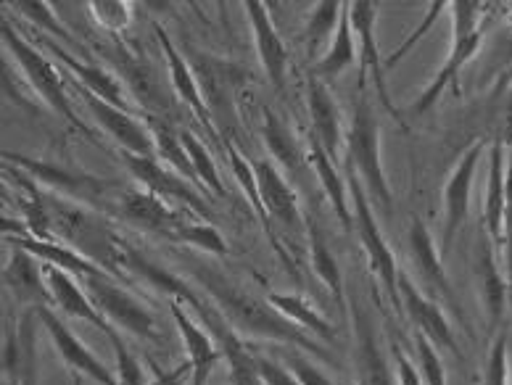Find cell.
Wrapping results in <instances>:
<instances>
[{
    "instance_id": "obj_1",
    "label": "cell",
    "mask_w": 512,
    "mask_h": 385,
    "mask_svg": "<svg viewBox=\"0 0 512 385\" xmlns=\"http://www.w3.org/2000/svg\"><path fill=\"white\" fill-rule=\"evenodd\" d=\"M191 275L204 288L206 296L212 298L214 309L225 317L227 325L233 327L241 338L293 346V349L307 351L320 362L336 364V356L330 354L328 349H322L320 341H315L312 335L293 325L288 317H283L270 301H262L259 296L249 293L241 285H235L230 277H225L217 269L206 267V264L191 267Z\"/></svg>"
},
{
    "instance_id": "obj_2",
    "label": "cell",
    "mask_w": 512,
    "mask_h": 385,
    "mask_svg": "<svg viewBox=\"0 0 512 385\" xmlns=\"http://www.w3.org/2000/svg\"><path fill=\"white\" fill-rule=\"evenodd\" d=\"M3 164L22 169L24 175L35 180L37 185H43L45 190L59 193V196L74 201V204L88 206V209L98 211V214H111L119 190H122V182L117 180H103L98 175H85V172L69 169L64 164L30 159L24 153L3 151Z\"/></svg>"
},
{
    "instance_id": "obj_3",
    "label": "cell",
    "mask_w": 512,
    "mask_h": 385,
    "mask_svg": "<svg viewBox=\"0 0 512 385\" xmlns=\"http://www.w3.org/2000/svg\"><path fill=\"white\" fill-rule=\"evenodd\" d=\"M346 156L352 161V172L367 190L370 204L378 206L383 214H391L394 193H391L381 159V127H378L375 111L365 93H359L357 109H354L352 124L346 132Z\"/></svg>"
},
{
    "instance_id": "obj_4",
    "label": "cell",
    "mask_w": 512,
    "mask_h": 385,
    "mask_svg": "<svg viewBox=\"0 0 512 385\" xmlns=\"http://www.w3.org/2000/svg\"><path fill=\"white\" fill-rule=\"evenodd\" d=\"M0 37H3V45H6V51H11V56H14L16 66L22 69L24 80H27V85H30L32 93L40 98V101L48 106V109L53 111V114H59L61 119H66V122L72 124L74 130L82 132L85 138L93 140V143H98L96 132L90 130L88 124L82 122L77 114H74V106L72 101H69V93H66L64 82H61L59 77V66L53 64L48 56H45L40 48H35V45L27 40V37H22L19 32H16V27H11L8 22H3V30H0Z\"/></svg>"
},
{
    "instance_id": "obj_5",
    "label": "cell",
    "mask_w": 512,
    "mask_h": 385,
    "mask_svg": "<svg viewBox=\"0 0 512 385\" xmlns=\"http://www.w3.org/2000/svg\"><path fill=\"white\" fill-rule=\"evenodd\" d=\"M449 11H452V48H449L447 61L441 64L439 74L433 77L431 85L420 93V98L412 106L415 117L428 114L439 103L444 90L449 85H457L460 72L476 59L478 48H481L483 3H476V0H454V3H449Z\"/></svg>"
},
{
    "instance_id": "obj_6",
    "label": "cell",
    "mask_w": 512,
    "mask_h": 385,
    "mask_svg": "<svg viewBox=\"0 0 512 385\" xmlns=\"http://www.w3.org/2000/svg\"><path fill=\"white\" fill-rule=\"evenodd\" d=\"M349 196H352V211H354V233L359 238V246L365 251L367 264L373 269V275L378 277V283L391 298V304L399 314H402V298H399V267H396V256L391 246L383 238V230L378 225V219L373 214V204L367 190L362 188L359 177L349 169Z\"/></svg>"
},
{
    "instance_id": "obj_7",
    "label": "cell",
    "mask_w": 512,
    "mask_h": 385,
    "mask_svg": "<svg viewBox=\"0 0 512 385\" xmlns=\"http://www.w3.org/2000/svg\"><path fill=\"white\" fill-rule=\"evenodd\" d=\"M85 285V291L88 296L93 298V304H96L98 312L106 317L111 327H117V330H125V333L135 335L140 341L146 343H156L161 338L159 325H156L154 314L148 312L143 301L132 296L127 288L117 283V277L106 275H93L80 280Z\"/></svg>"
},
{
    "instance_id": "obj_8",
    "label": "cell",
    "mask_w": 512,
    "mask_h": 385,
    "mask_svg": "<svg viewBox=\"0 0 512 385\" xmlns=\"http://www.w3.org/2000/svg\"><path fill=\"white\" fill-rule=\"evenodd\" d=\"M346 11H349V19H352L354 35H357V51H359V93H365V85L370 80V85L375 88L381 103L391 111V117L399 124H404L402 114L396 109V103L391 101L386 85V61L381 56V48H378V6L375 3H367V0H354V3H346Z\"/></svg>"
},
{
    "instance_id": "obj_9",
    "label": "cell",
    "mask_w": 512,
    "mask_h": 385,
    "mask_svg": "<svg viewBox=\"0 0 512 385\" xmlns=\"http://www.w3.org/2000/svg\"><path fill=\"white\" fill-rule=\"evenodd\" d=\"M43 327L37 309L3 312V378L19 385H37V330Z\"/></svg>"
},
{
    "instance_id": "obj_10",
    "label": "cell",
    "mask_w": 512,
    "mask_h": 385,
    "mask_svg": "<svg viewBox=\"0 0 512 385\" xmlns=\"http://www.w3.org/2000/svg\"><path fill=\"white\" fill-rule=\"evenodd\" d=\"M122 164L125 169L135 177L140 188L148 190L159 196L161 201H175V204H183L185 209L198 214L201 219H214V211L209 206V198L201 196L193 182H188L185 177L175 175L172 169L164 167L159 159H143V156H135V153H122Z\"/></svg>"
},
{
    "instance_id": "obj_11",
    "label": "cell",
    "mask_w": 512,
    "mask_h": 385,
    "mask_svg": "<svg viewBox=\"0 0 512 385\" xmlns=\"http://www.w3.org/2000/svg\"><path fill=\"white\" fill-rule=\"evenodd\" d=\"M111 217L125 219V222H130L138 230H146L151 235H161L169 243H175L177 233L188 222L167 201H161L159 196H154V193H148L143 188H130V185H122V190H119L114 209H111Z\"/></svg>"
},
{
    "instance_id": "obj_12",
    "label": "cell",
    "mask_w": 512,
    "mask_h": 385,
    "mask_svg": "<svg viewBox=\"0 0 512 385\" xmlns=\"http://www.w3.org/2000/svg\"><path fill=\"white\" fill-rule=\"evenodd\" d=\"M489 146V140H476L465 148L460 161L454 164L444 182V219H441V246L449 248L452 240L465 225L470 214V193L476 182V169L483 159V151Z\"/></svg>"
},
{
    "instance_id": "obj_13",
    "label": "cell",
    "mask_w": 512,
    "mask_h": 385,
    "mask_svg": "<svg viewBox=\"0 0 512 385\" xmlns=\"http://www.w3.org/2000/svg\"><path fill=\"white\" fill-rule=\"evenodd\" d=\"M77 90H80L82 101L90 109V117L96 119L98 127L122 148V153H135V156H143V159H156L154 135H151L146 122H138L130 111L111 106V103L101 101L98 95L88 93V90Z\"/></svg>"
},
{
    "instance_id": "obj_14",
    "label": "cell",
    "mask_w": 512,
    "mask_h": 385,
    "mask_svg": "<svg viewBox=\"0 0 512 385\" xmlns=\"http://www.w3.org/2000/svg\"><path fill=\"white\" fill-rule=\"evenodd\" d=\"M37 314H40V322H43L45 333L51 335V341L53 346H56V351H59L61 362H64L74 375H82V378L93 380L96 385H122L117 378V372H111V367H106V364H103L101 359H98V356L93 354V351H90L88 346L64 325V322H61V317L53 312L51 306H40Z\"/></svg>"
},
{
    "instance_id": "obj_15",
    "label": "cell",
    "mask_w": 512,
    "mask_h": 385,
    "mask_svg": "<svg viewBox=\"0 0 512 385\" xmlns=\"http://www.w3.org/2000/svg\"><path fill=\"white\" fill-rule=\"evenodd\" d=\"M399 298H402V314H407V320L415 325V333L425 335L436 349L460 356L452 325L436 298L425 296L407 275H399Z\"/></svg>"
},
{
    "instance_id": "obj_16",
    "label": "cell",
    "mask_w": 512,
    "mask_h": 385,
    "mask_svg": "<svg viewBox=\"0 0 512 385\" xmlns=\"http://www.w3.org/2000/svg\"><path fill=\"white\" fill-rule=\"evenodd\" d=\"M204 322V327L212 333V338L217 341V346L222 349V356L227 362V372H230V383L233 385H264L262 375L256 370L254 354H251V346L243 341L241 335L235 333L233 327L227 325V320L222 317L217 309L206 306L204 301L198 306H193Z\"/></svg>"
},
{
    "instance_id": "obj_17",
    "label": "cell",
    "mask_w": 512,
    "mask_h": 385,
    "mask_svg": "<svg viewBox=\"0 0 512 385\" xmlns=\"http://www.w3.org/2000/svg\"><path fill=\"white\" fill-rule=\"evenodd\" d=\"M188 64H191L193 74H196L204 101L212 111L214 119H230L235 111V90L243 82V72L238 66L227 64V61L212 59V56H198V53H188Z\"/></svg>"
},
{
    "instance_id": "obj_18",
    "label": "cell",
    "mask_w": 512,
    "mask_h": 385,
    "mask_svg": "<svg viewBox=\"0 0 512 385\" xmlns=\"http://www.w3.org/2000/svg\"><path fill=\"white\" fill-rule=\"evenodd\" d=\"M246 16H249L251 32H254V45L259 64H262L267 80L275 90H286V77H288V48L280 37L278 27L272 22V14L267 3L259 0H246L243 3Z\"/></svg>"
},
{
    "instance_id": "obj_19",
    "label": "cell",
    "mask_w": 512,
    "mask_h": 385,
    "mask_svg": "<svg viewBox=\"0 0 512 385\" xmlns=\"http://www.w3.org/2000/svg\"><path fill=\"white\" fill-rule=\"evenodd\" d=\"M251 167H254L256 188H259V198H262L267 217L275 219L278 225H283L291 233H301L304 214H301L299 196L293 193V188L283 177V169L275 167L270 159H254Z\"/></svg>"
},
{
    "instance_id": "obj_20",
    "label": "cell",
    "mask_w": 512,
    "mask_h": 385,
    "mask_svg": "<svg viewBox=\"0 0 512 385\" xmlns=\"http://www.w3.org/2000/svg\"><path fill=\"white\" fill-rule=\"evenodd\" d=\"M3 288L11 293L19 309H40V306L53 309V296L45 280L43 264L24 248L11 246L8 262L3 267Z\"/></svg>"
},
{
    "instance_id": "obj_21",
    "label": "cell",
    "mask_w": 512,
    "mask_h": 385,
    "mask_svg": "<svg viewBox=\"0 0 512 385\" xmlns=\"http://www.w3.org/2000/svg\"><path fill=\"white\" fill-rule=\"evenodd\" d=\"M354 312V370H357V385H399L396 367H391L386 351H383L378 335H375L373 320L359 304L352 306Z\"/></svg>"
},
{
    "instance_id": "obj_22",
    "label": "cell",
    "mask_w": 512,
    "mask_h": 385,
    "mask_svg": "<svg viewBox=\"0 0 512 385\" xmlns=\"http://www.w3.org/2000/svg\"><path fill=\"white\" fill-rule=\"evenodd\" d=\"M156 37H159L161 51H164V59H167V72H169V85H172V93L180 103H185L188 109H191L193 117L201 122L204 132L209 138L217 140L220 130H217V124H214L212 111L206 106L204 93H201V85H198L196 74H193L191 64L185 59L183 53L177 51L175 43L169 40V35L161 27H156Z\"/></svg>"
},
{
    "instance_id": "obj_23",
    "label": "cell",
    "mask_w": 512,
    "mask_h": 385,
    "mask_svg": "<svg viewBox=\"0 0 512 385\" xmlns=\"http://www.w3.org/2000/svg\"><path fill=\"white\" fill-rule=\"evenodd\" d=\"M183 304L185 301L172 298V301H169V314H172V320H175L177 325V333H180V338H183L185 343V351H188L191 385H206L209 383V375L214 372V367H217L225 356H222V349L217 346L212 333H209L206 327L198 325Z\"/></svg>"
},
{
    "instance_id": "obj_24",
    "label": "cell",
    "mask_w": 512,
    "mask_h": 385,
    "mask_svg": "<svg viewBox=\"0 0 512 385\" xmlns=\"http://www.w3.org/2000/svg\"><path fill=\"white\" fill-rule=\"evenodd\" d=\"M307 109L309 119H312V138L338 164V153L346 146L344 119H341V109L330 93L328 82H322L312 72L307 74Z\"/></svg>"
},
{
    "instance_id": "obj_25",
    "label": "cell",
    "mask_w": 512,
    "mask_h": 385,
    "mask_svg": "<svg viewBox=\"0 0 512 385\" xmlns=\"http://www.w3.org/2000/svg\"><path fill=\"white\" fill-rule=\"evenodd\" d=\"M43 269L45 280H48V288H51L53 309H59L61 314L72 317V320L98 327L106 338L114 333V327H111L109 322H106V317L98 312L96 304H93V298L88 296L85 285H82L77 277H72L69 272H64V269L48 267V264H43Z\"/></svg>"
},
{
    "instance_id": "obj_26",
    "label": "cell",
    "mask_w": 512,
    "mask_h": 385,
    "mask_svg": "<svg viewBox=\"0 0 512 385\" xmlns=\"http://www.w3.org/2000/svg\"><path fill=\"white\" fill-rule=\"evenodd\" d=\"M45 48L51 51V56L56 61H59L64 69H69V74H72V80L77 82V88L88 90V93L98 95L101 101L111 103V106H119V109L130 111V106H127V90L125 85L114 77L111 72H106L103 66L93 64V61H82L77 59V56H72V53H66L61 45L56 43H45Z\"/></svg>"
},
{
    "instance_id": "obj_27",
    "label": "cell",
    "mask_w": 512,
    "mask_h": 385,
    "mask_svg": "<svg viewBox=\"0 0 512 385\" xmlns=\"http://www.w3.org/2000/svg\"><path fill=\"white\" fill-rule=\"evenodd\" d=\"M117 61H119V69L125 74V82H127V90L135 95V101L146 109V117H161V111H167L172 106V95L164 93L161 88L159 77H156L154 66L148 64L143 59H135L127 53L125 45H117Z\"/></svg>"
},
{
    "instance_id": "obj_28",
    "label": "cell",
    "mask_w": 512,
    "mask_h": 385,
    "mask_svg": "<svg viewBox=\"0 0 512 385\" xmlns=\"http://www.w3.org/2000/svg\"><path fill=\"white\" fill-rule=\"evenodd\" d=\"M505 206H507V148L502 140L489 148V177H486V198H483V233L494 243L505 233Z\"/></svg>"
},
{
    "instance_id": "obj_29",
    "label": "cell",
    "mask_w": 512,
    "mask_h": 385,
    "mask_svg": "<svg viewBox=\"0 0 512 385\" xmlns=\"http://www.w3.org/2000/svg\"><path fill=\"white\" fill-rule=\"evenodd\" d=\"M307 159L312 172H315L317 180H320L322 193L328 196L330 209H333V214L338 217L341 227H344V230H354V211L349 209V201H352V198H349L346 177H341L336 161L330 159L328 151H325L312 135H309L307 140Z\"/></svg>"
},
{
    "instance_id": "obj_30",
    "label": "cell",
    "mask_w": 512,
    "mask_h": 385,
    "mask_svg": "<svg viewBox=\"0 0 512 385\" xmlns=\"http://www.w3.org/2000/svg\"><path fill=\"white\" fill-rule=\"evenodd\" d=\"M410 254L415 259V267L420 272L425 283L431 285L433 291L441 293V296L447 298L449 304H454L457 309V298H454L452 285H449V277H447V269H444V262H441V251L439 246L433 243V235L428 230L420 217H412V225H410Z\"/></svg>"
},
{
    "instance_id": "obj_31",
    "label": "cell",
    "mask_w": 512,
    "mask_h": 385,
    "mask_svg": "<svg viewBox=\"0 0 512 385\" xmlns=\"http://www.w3.org/2000/svg\"><path fill=\"white\" fill-rule=\"evenodd\" d=\"M491 243H494V240L483 233L481 246H478V256H476V277H478V283H481L483 309H486L489 325L499 327L502 325V320H505L507 291H510V283H507L505 277H502V272H499Z\"/></svg>"
},
{
    "instance_id": "obj_32",
    "label": "cell",
    "mask_w": 512,
    "mask_h": 385,
    "mask_svg": "<svg viewBox=\"0 0 512 385\" xmlns=\"http://www.w3.org/2000/svg\"><path fill=\"white\" fill-rule=\"evenodd\" d=\"M262 138L264 146L270 151L272 164L275 167H283L286 172H299L304 164H309L307 151L301 148L299 138L293 135L291 130L286 127V122L264 106L262 111Z\"/></svg>"
},
{
    "instance_id": "obj_33",
    "label": "cell",
    "mask_w": 512,
    "mask_h": 385,
    "mask_svg": "<svg viewBox=\"0 0 512 385\" xmlns=\"http://www.w3.org/2000/svg\"><path fill=\"white\" fill-rule=\"evenodd\" d=\"M283 317L301 327L304 333H309L315 341H325L328 346H336V327L330 325L325 317L315 309V304L309 298L299 296V293H270L267 298Z\"/></svg>"
},
{
    "instance_id": "obj_34",
    "label": "cell",
    "mask_w": 512,
    "mask_h": 385,
    "mask_svg": "<svg viewBox=\"0 0 512 385\" xmlns=\"http://www.w3.org/2000/svg\"><path fill=\"white\" fill-rule=\"evenodd\" d=\"M346 3L341 0H320L312 8V14L307 19V30H304V43H307L309 59L317 61L328 53L333 37H336L341 19H344Z\"/></svg>"
},
{
    "instance_id": "obj_35",
    "label": "cell",
    "mask_w": 512,
    "mask_h": 385,
    "mask_svg": "<svg viewBox=\"0 0 512 385\" xmlns=\"http://www.w3.org/2000/svg\"><path fill=\"white\" fill-rule=\"evenodd\" d=\"M359 59L357 51V35H354L352 19H349V11H344V19H341V27H338L333 43H330L328 53L312 66V74L320 77L322 82H333L338 80L341 74Z\"/></svg>"
},
{
    "instance_id": "obj_36",
    "label": "cell",
    "mask_w": 512,
    "mask_h": 385,
    "mask_svg": "<svg viewBox=\"0 0 512 385\" xmlns=\"http://www.w3.org/2000/svg\"><path fill=\"white\" fill-rule=\"evenodd\" d=\"M307 233H309V259H312V269H315L317 280L328 288L333 301H336L341 309H346V283H344V275H341V267H338L336 262V256H333V251H330L325 238H322L317 222H307Z\"/></svg>"
},
{
    "instance_id": "obj_37",
    "label": "cell",
    "mask_w": 512,
    "mask_h": 385,
    "mask_svg": "<svg viewBox=\"0 0 512 385\" xmlns=\"http://www.w3.org/2000/svg\"><path fill=\"white\" fill-rule=\"evenodd\" d=\"M148 130L154 135V143H156V156L164 167H169L175 175L185 177L188 182H196L198 185V177L193 172V164L188 159V151H185L183 140H180V132L167 122V119H159V117H146Z\"/></svg>"
},
{
    "instance_id": "obj_38",
    "label": "cell",
    "mask_w": 512,
    "mask_h": 385,
    "mask_svg": "<svg viewBox=\"0 0 512 385\" xmlns=\"http://www.w3.org/2000/svg\"><path fill=\"white\" fill-rule=\"evenodd\" d=\"M180 140H183L185 151H188V159L193 164V172L198 177V185L209 193V196H225V185H222L220 169H217V161L209 153L204 140H198L191 130H180Z\"/></svg>"
},
{
    "instance_id": "obj_39",
    "label": "cell",
    "mask_w": 512,
    "mask_h": 385,
    "mask_svg": "<svg viewBox=\"0 0 512 385\" xmlns=\"http://www.w3.org/2000/svg\"><path fill=\"white\" fill-rule=\"evenodd\" d=\"M225 151H227V161H230V169H233L235 180H238V185H241L243 190H246V196H249V204L251 209L262 217L264 227H267V233H270V238L275 240V235H272L270 230V219H267V211H264L262 206V198H259V188H256V175H254V167H251V161L243 156L238 148L233 146V143H225Z\"/></svg>"
},
{
    "instance_id": "obj_40",
    "label": "cell",
    "mask_w": 512,
    "mask_h": 385,
    "mask_svg": "<svg viewBox=\"0 0 512 385\" xmlns=\"http://www.w3.org/2000/svg\"><path fill=\"white\" fill-rule=\"evenodd\" d=\"M8 8H14L16 14H22L24 19H30L32 27H37V30L61 37V40L69 45H77L74 43V37L66 32L64 24L56 19L51 3H45V0H14V3H11Z\"/></svg>"
},
{
    "instance_id": "obj_41",
    "label": "cell",
    "mask_w": 512,
    "mask_h": 385,
    "mask_svg": "<svg viewBox=\"0 0 512 385\" xmlns=\"http://www.w3.org/2000/svg\"><path fill=\"white\" fill-rule=\"evenodd\" d=\"M175 243H183V246H191L196 251H204V254L212 256L227 254L225 235L212 222H185L183 230L177 233Z\"/></svg>"
},
{
    "instance_id": "obj_42",
    "label": "cell",
    "mask_w": 512,
    "mask_h": 385,
    "mask_svg": "<svg viewBox=\"0 0 512 385\" xmlns=\"http://www.w3.org/2000/svg\"><path fill=\"white\" fill-rule=\"evenodd\" d=\"M88 8L93 22L106 32H122L132 22V8L127 0H90Z\"/></svg>"
},
{
    "instance_id": "obj_43",
    "label": "cell",
    "mask_w": 512,
    "mask_h": 385,
    "mask_svg": "<svg viewBox=\"0 0 512 385\" xmlns=\"http://www.w3.org/2000/svg\"><path fill=\"white\" fill-rule=\"evenodd\" d=\"M415 351H417V372L425 385H447V370L441 364L439 349L433 346L425 335L415 333Z\"/></svg>"
},
{
    "instance_id": "obj_44",
    "label": "cell",
    "mask_w": 512,
    "mask_h": 385,
    "mask_svg": "<svg viewBox=\"0 0 512 385\" xmlns=\"http://www.w3.org/2000/svg\"><path fill=\"white\" fill-rule=\"evenodd\" d=\"M510 356H507V335L499 333L491 343L486 367H483V385H510Z\"/></svg>"
},
{
    "instance_id": "obj_45",
    "label": "cell",
    "mask_w": 512,
    "mask_h": 385,
    "mask_svg": "<svg viewBox=\"0 0 512 385\" xmlns=\"http://www.w3.org/2000/svg\"><path fill=\"white\" fill-rule=\"evenodd\" d=\"M447 8H449L447 0H436V3H431V6H428V11H425L423 22L417 24V30L412 32V35L407 37V40H404V43L399 45V48H396L394 53H391V56H388V59H386V69H394V66L399 64V61H402L404 56H407V53H410L412 48H415V45L420 43V40H423V37L433 30V24L439 22L441 14H444Z\"/></svg>"
},
{
    "instance_id": "obj_46",
    "label": "cell",
    "mask_w": 512,
    "mask_h": 385,
    "mask_svg": "<svg viewBox=\"0 0 512 385\" xmlns=\"http://www.w3.org/2000/svg\"><path fill=\"white\" fill-rule=\"evenodd\" d=\"M111 346H114V354H117V378L122 385H151L143 375V367H140L138 356L132 354L130 349L125 346V341L119 338V333L109 335Z\"/></svg>"
},
{
    "instance_id": "obj_47",
    "label": "cell",
    "mask_w": 512,
    "mask_h": 385,
    "mask_svg": "<svg viewBox=\"0 0 512 385\" xmlns=\"http://www.w3.org/2000/svg\"><path fill=\"white\" fill-rule=\"evenodd\" d=\"M251 354H254L256 370L262 375L264 385H301L286 364H280L275 362V359H270V356H264L256 346H251Z\"/></svg>"
},
{
    "instance_id": "obj_48",
    "label": "cell",
    "mask_w": 512,
    "mask_h": 385,
    "mask_svg": "<svg viewBox=\"0 0 512 385\" xmlns=\"http://www.w3.org/2000/svg\"><path fill=\"white\" fill-rule=\"evenodd\" d=\"M286 367L296 375V380H299L301 385H336L328 375H325V372L320 370V367H317L315 362H312V359H307L304 354H293V351H288Z\"/></svg>"
},
{
    "instance_id": "obj_49",
    "label": "cell",
    "mask_w": 512,
    "mask_h": 385,
    "mask_svg": "<svg viewBox=\"0 0 512 385\" xmlns=\"http://www.w3.org/2000/svg\"><path fill=\"white\" fill-rule=\"evenodd\" d=\"M502 146H505V143H502ZM502 246H505L507 283L512 285V146L507 148V206H505V233H502Z\"/></svg>"
},
{
    "instance_id": "obj_50",
    "label": "cell",
    "mask_w": 512,
    "mask_h": 385,
    "mask_svg": "<svg viewBox=\"0 0 512 385\" xmlns=\"http://www.w3.org/2000/svg\"><path fill=\"white\" fill-rule=\"evenodd\" d=\"M391 356H394L396 380H399V385H425L423 378H420V372H417V367L412 364L407 351H404L402 343L396 341L394 346H391Z\"/></svg>"
},
{
    "instance_id": "obj_51",
    "label": "cell",
    "mask_w": 512,
    "mask_h": 385,
    "mask_svg": "<svg viewBox=\"0 0 512 385\" xmlns=\"http://www.w3.org/2000/svg\"><path fill=\"white\" fill-rule=\"evenodd\" d=\"M148 367H151V372H154L156 385H183V375L185 372H191V367H188V364H185V367H180V370H172V372L161 370L154 359H148Z\"/></svg>"
},
{
    "instance_id": "obj_52",
    "label": "cell",
    "mask_w": 512,
    "mask_h": 385,
    "mask_svg": "<svg viewBox=\"0 0 512 385\" xmlns=\"http://www.w3.org/2000/svg\"><path fill=\"white\" fill-rule=\"evenodd\" d=\"M6 385H19V383H16V380H6Z\"/></svg>"
},
{
    "instance_id": "obj_53",
    "label": "cell",
    "mask_w": 512,
    "mask_h": 385,
    "mask_svg": "<svg viewBox=\"0 0 512 385\" xmlns=\"http://www.w3.org/2000/svg\"><path fill=\"white\" fill-rule=\"evenodd\" d=\"M510 385H512V375H510Z\"/></svg>"
}]
</instances>
